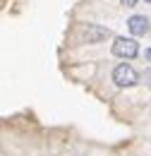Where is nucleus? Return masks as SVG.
Here are the masks:
<instances>
[{
    "mask_svg": "<svg viewBox=\"0 0 151 156\" xmlns=\"http://www.w3.org/2000/svg\"><path fill=\"white\" fill-rule=\"evenodd\" d=\"M120 2H122L125 7H134V5H137V0H120Z\"/></svg>",
    "mask_w": 151,
    "mask_h": 156,
    "instance_id": "nucleus-5",
    "label": "nucleus"
},
{
    "mask_svg": "<svg viewBox=\"0 0 151 156\" xmlns=\"http://www.w3.org/2000/svg\"><path fill=\"white\" fill-rule=\"evenodd\" d=\"M113 82L118 87H134L137 82H139V75L134 72L132 65H127V62H122V65H118L113 70Z\"/></svg>",
    "mask_w": 151,
    "mask_h": 156,
    "instance_id": "nucleus-2",
    "label": "nucleus"
},
{
    "mask_svg": "<svg viewBox=\"0 0 151 156\" xmlns=\"http://www.w3.org/2000/svg\"><path fill=\"white\" fill-rule=\"evenodd\" d=\"M113 55L132 60V58H137V55H139V43H137L134 39H125V36H118V39L113 41Z\"/></svg>",
    "mask_w": 151,
    "mask_h": 156,
    "instance_id": "nucleus-1",
    "label": "nucleus"
},
{
    "mask_svg": "<svg viewBox=\"0 0 151 156\" xmlns=\"http://www.w3.org/2000/svg\"><path fill=\"white\" fill-rule=\"evenodd\" d=\"M144 58H146V60L151 62V48H146V51H144Z\"/></svg>",
    "mask_w": 151,
    "mask_h": 156,
    "instance_id": "nucleus-6",
    "label": "nucleus"
},
{
    "mask_svg": "<svg viewBox=\"0 0 151 156\" xmlns=\"http://www.w3.org/2000/svg\"><path fill=\"white\" fill-rule=\"evenodd\" d=\"M127 29L132 31V36H144V34L149 31V17H144V15H132V17L127 20Z\"/></svg>",
    "mask_w": 151,
    "mask_h": 156,
    "instance_id": "nucleus-3",
    "label": "nucleus"
},
{
    "mask_svg": "<svg viewBox=\"0 0 151 156\" xmlns=\"http://www.w3.org/2000/svg\"><path fill=\"white\" fill-rule=\"evenodd\" d=\"M106 36H108V29H106V27L86 24V29H84V39H86V43H98V41L106 39Z\"/></svg>",
    "mask_w": 151,
    "mask_h": 156,
    "instance_id": "nucleus-4",
    "label": "nucleus"
},
{
    "mask_svg": "<svg viewBox=\"0 0 151 156\" xmlns=\"http://www.w3.org/2000/svg\"><path fill=\"white\" fill-rule=\"evenodd\" d=\"M146 2H151V0H146Z\"/></svg>",
    "mask_w": 151,
    "mask_h": 156,
    "instance_id": "nucleus-7",
    "label": "nucleus"
}]
</instances>
